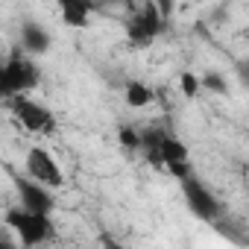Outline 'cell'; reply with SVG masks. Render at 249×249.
<instances>
[{"mask_svg": "<svg viewBox=\"0 0 249 249\" xmlns=\"http://www.w3.org/2000/svg\"><path fill=\"white\" fill-rule=\"evenodd\" d=\"M182 185V196H185V202H188V208L194 211V217H199V220H220V214H223V205H220V199L211 194V188H205L196 176H191V179H185V182H179Z\"/></svg>", "mask_w": 249, "mask_h": 249, "instance_id": "obj_6", "label": "cell"}, {"mask_svg": "<svg viewBox=\"0 0 249 249\" xmlns=\"http://www.w3.org/2000/svg\"><path fill=\"white\" fill-rule=\"evenodd\" d=\"M38 82H41V68L27 53L9 56L0 68V94L6 103L15 97H27L33 88H38Z\"/></svg>", "mask_w": 249, "mask_h": 249, "instance_id": "obj_1", "label": "cell"}, {"mask_svg": "<svg viewBox=\"0 0 249 249\" xmlns=\"http://www.w3.org/2000/svg\"><path fill=\"white\" fill-rule=\"evenodd\" d=\"M202 88H208L211 94H229V82H226V76L220 71H208L202 76Z\"/></svg>", "mask_w": 249, "mask_h": 249, "instance_id": "obj_12", "label": "cell"}, {"mask_svg": "<svg viewBox=\"0 0 249 249\" xmlns=\"http://www.w3.org/2000/svg\"><path fill=\"white\" fill-rule=\"evenodd\" d=\"M3 223L21 240V246H27V249H36V246L56 237V226H53V220L47 214H33V211H24L21 205L9 208L3 214Z\"/></svg>", "mask_w": 249, "mask_h": 249, "instance_id": "obj_3", "label": "cell"}, {"mask_svg": "<svg viewBox=\"0 0 249 249\" xmlns=\"http://www.w3.org/2000/svg\"><path fill=\"white\" fill-rule=\"evenodd\" d=\"M100 249H126L114 234H108V231H100Z\"/></svg>", "mask_w": 249, "mask_h": 249, "instance_id": "obj_16", "label": "cell"}, {"mask_svg": "<svg viewBox=\"0 0 249 249\" xmlns=\"http://www.w3.org/2000/svg\"><path fill=\"white\" fill-rule=\"evenodd\" d=\"M117 141H120V147H126V150H141V132L132 129V126H120Z\"/></svg>", "mask_w": 249, "mask_h": 249, "instance_id": "obj_13", "label": "cell"}, {"mask_svg": "<svg viewBox=\"0 0 249 249\" xmlns=\"http://www.w3.org/2000/svg\"><path fill=\"white\" fill-rule=\"evenodd\" d=\"M159 12H161V18L167 21V15L173 12V3H170V0H164V3H159Z\"/></svg>", "mask_w": 249, "mask_h": 249, "instance_id": "obj_17", "label": "cell"}, {"mask_svg": "<svg viewBox=\"0 0 249 249\" xmlns=\"http://www.w3.org/2000/svg\"><path fill=\"white\" fill-rule=\"evenodd\" d=\"M24 167H27V173H30L33 182H38V185H44V188H50V191L65 185V176H62L59 161H56L53 153H47L44 147H30Z\"/></svg>", "mask_w": 249, "mask_h": 249, "instance_id": "obj_7", "label": "cell"}, {"mask_svg": "<svg viewBox=\"0 0 249 249\" xmlns=\"http://www.w3.org/2000/svg\"><path fill=\"white\" fill-rule=\"evenodd\" d=\"M234 76L240 79L243 88H249V59H240V62L234 65Z\"/></svg>", "mask_w": 249, "mask_h": 249, "instance_id": "obj_15", "label": "cell"}, {"mask_svg": "<svg viewBox=\"0 0 249 249\" xmlns=\"http://www.w3.org/2000/svg\"><path fill=\"white\" fill-rule=\"evenodd\" d=\"M179 88H182V94H185V97H196V94H199V88H202V79H199L196 73L185 71V73L179 76Z\"/></svg>", "mask_w": 249, "mask_h": 249, "instance_id": "obj_14", "label": "cell"}, {"mask_svg": "<svg viewBox=\"0 0 249 249\" xmlns=\"http://www.w3.org/2000/svg\"><path fill=\"white\" fill-rule=\"evenodd\" d=\"M6 106H9V111L15 114V120L21 123L27 132H36V135H53L56 132V114L47 106L36 103L30 94L27 97H15Z\"/></svg>", "mask_w": 249, "mask_h": 249, "instance_id": "obj_5", "label": "cell"}, {"mask_svg": "<svg viewBox=\"0 0 249 249\" xmlns=\"http://www.w3.org/2000/svg\"><path fill=\"white\" fill-rule=\"evenodd\" d=\"M126 106L129 108H147L153 100H156V91L147 85V82H141V79H132L129 85H126Z\"/></svg>", "mask_w": 249, "mask_h": 249, "instance_id": "obj_11", "label": "cell"}, {"mask_svg": "<svg viewBox=\"0 0 249 249\" xmlns=\"http://www.w3.org/2000/svg\"><path fill=\"white\" fill-rule=\"evenodd\" d=\"M141 153L153 167H173V164H185L188 161V147L167 129L150 126L141 132Z\"/></svg>", "mask_w": 249, "mask_h": 249, "instance_id": "obj_2", "label": "cell"}, {"mask_svg": "<svg viewBox=\"0 0 249 249\" xmlns=\"http://www.w3.org/2000/svg\"><path fill=\"white\" fill-rule=\"evenodd\" d=\"M50 44H53V38H50V33H47L41 24L27 21V24L21 27V47H24V53H27V56L47 53V50H50Z\"/></svg>", "mask_w": 249, "mask_h": 249, "instance_id": "obj_9", "label": "cell"}, {"mask_svg": "<svg viewBox=\"0 0 249 249\" xmlns=\"http://www.w3.org/2000/svg\"><path fill=\"white\" fill-rule=\"evenodd\" d=\"M123 30H126V38H129L132 47H150V44L161 36V30H164V18H161V12H159V3H144V6H138V9L126 18Z\"/></svg>", "mask_w": 249, "mask_h": 249, "instance_id": "obj_4", "label": "cell"}, {"mask_svg": "<svg viewBox=\"0 0 249 249\" xmlns=\"http://www.w3.org/2000/svg\"><path fill=\"white\" fill-rule=\"evenodd\" d=\"M91 12H94V6L85 3V0H62V3H59V15H62V21H65L68 27H76V30L88 27Z\"/></svg>", "mask_w": 249, "mask_h": 249, "instance_id": "obj_10", "label": "cell"}, {"mask_svg": "<svg viewBox=\"0 0 249 249\" xmlns=\"http://www.w3.org/2000/svg\"><path fill=\"white\" fill-rule=\"evenodd\" d=\"M18 199H21V208L24 211H33V214H53L56 208V196L50 188L27 179V182H18Z\"/></svg>", "mask_w": 249, "mask_h": 249, "instance_id": "obj_8", "label": "cell"}, {"mask_svg": "<svg viewBox=\"0 0 249 249\" xmlns=\"http://www.w3.org/2000/svg\"><path fill=\"white\" fill-rule=\"evenodd\" d=\"M0 249H15V243H12V237H9V234L3 237V243H0Z\"/></svg>", "mask_w": 249, "mask_h": 249, "instance_id": "obj_18", "label": "cell"}]
</instances>
